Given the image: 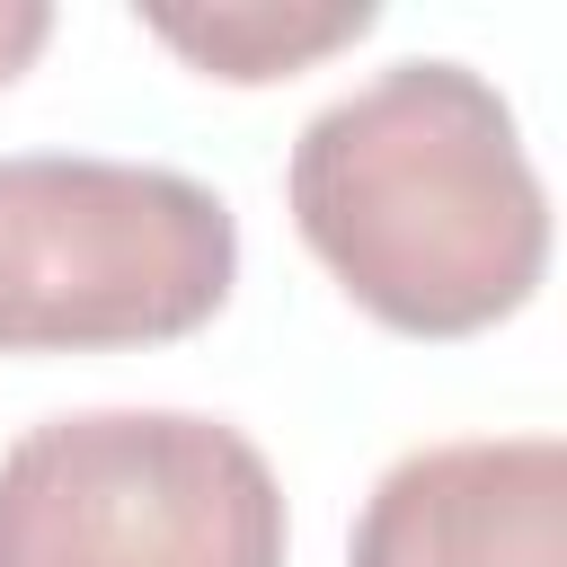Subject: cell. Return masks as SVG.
Returning a JSON list of instances; mask_svg holds the SVG:
<instances>
[{"label": "cell", "mask_w": 567, "mask_h": 567, "mask_svg": "<svg viewBox=\"0 0 567 567\" xmlns=\"http://www.w3.org/2000/svg\"><path fill=\"white\" fill-rule=\"evenodd\" d=\"M284 204L337 292L390 337H478L549 275V186L487 71L416 53L319 106Z\"/></svg>", "instance_id": "6da1fadb"}, {"label": "cell", "mask_w": 567, "mask_h": 567, "mask_svg": "<svg viewBox=\"0 0 567 567\" xmlns=\"http://www.w3.org/2000/svg\"><path fill=\"white\" fill-rule=\"evenodd\" d=\"M239 284L230 204L151 159H0V354H115L195 337Z\"/></svg>", "instance_id": "7a4b0ae2"}, {"label": "cell", "mask_w": 567, "mask_h": 567, "mask_svg": "<svg viewBox=\"0 0 567 567\" xmlns=\"http://www.w3.org/2000/svg\"><path fill=\"white\" fill-rule=\"evenodd\" d=\"M275 461L195 408H80L0 452V567H284Z\"/></svg>", "instance_id": "3957f363"}, {"label": "cell", "mask_w": 567, "mask_h": 567, "mask_svg": "<svg viewBox=\"0 0 567 567\" xmlns=\"http://www.w3.org/2000/svg\"><path fill=\"white\" fill-rule=\"evenodd\" d=\"M346 567H567V443L461 434L390 461Z\"/></svg>", "instance_id": "277c9868"}, {"label": "cell", "mask_w": 567, "mask_h": 567, "mask_svg": "<svg viewBox=\"0 0 567 567\" xmlns=\"http://www.w3.org/2000/svg\"><path fill=\"white\" fill-rule=\"evenodd\" d=\"M372 0H213V9H142V27L186 53L204 80H230V89H266V80H292L346 44L372 35Z\"/></svg>", "instance_id": "5b68a950"}, {"label": "cell", "mask_w": 567, "mask_h": 567, "mask_svg": "<svg viewBox=\"0 0 567 567\" xmlns=\"http://www.w3.org/2000/svg\"><path fill=\"white\" fill-rule=\"evenodd\" d=\"M53 44V9L44 0H0V89Z\"/></svg>", "instance_id": "8992f818"}]
</instances>
